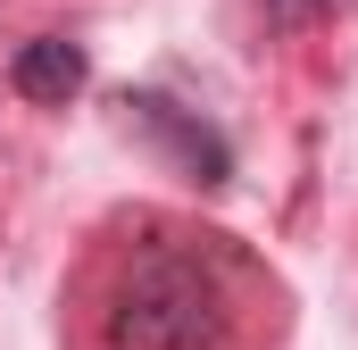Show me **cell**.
<instances>
[{"mask_svg": "<svg viewBox=\"0 0 358 350\" xmlns=\"http://www.w3.org/2000/svg\"><path fill=\"white\" fill-rule=\"evenodd\" d=\"M275 275L234 234L142 217L92 275L100 350H267Z\"/></svg>", "mask_w": 358, "mask_h": 350, "instance_id": "1", "label": "cell"}, {"mask_svg": "<svg viewBox=\"0 0 358 350\" xmlns=\"http://www.w3.org/2000/svg\"><path fill=\"white\" fill-rule=\"evenodd\" d=\"M84 76H92V59H84V42H67V34H34L8 59V92L34 100V108H67L84 92Z\"/></svg>", "mask_w": 358, "mask_h": 350, "instance_id": "2", "label": "cell"}, {"mask_svg": "<svg viewBox=\"0 0 358 350\" xmlns=\"http://www.w3.org/2000/svg\"><path fill=\"white\" fill-rule=\"evenodd\" d=\"M125 108H134V117H142V125H150V134H159V142L183 159V175H200V183H225V175H234L225 134H217V125H200V117H183L167 92H134Z\"/></svg>", "mask_w": 358, "mask_h": 350, "instance_id": "3", "label": "cell"}, {"mask_svg": "<svg viewBox=\"0 0 358 350\" xmlns=\"http://www.w3.org/2000/svg\"><path fill=\"white\" fill-rule=\"evenodd\" d=\"M259 8H267V25L300 34V25H325V17H342L350 0H259Z\"/></svg>", "mask_w": 358, "mask_h": 350, "instance_id": "4", "label": "cell"}]
</instances>
